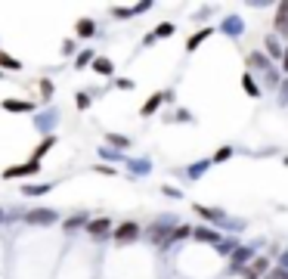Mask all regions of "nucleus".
I'll use <instances>...</instances> for the list:
<instances>
[{
    "label": "nucleus",
    "mask_w": 288,
    "mask_h": 279,
    "mask_svg": "<svg viewBox=\"0 0 288 279\" xmlns=\"http://www.w3.org/2000/svg\"><path fill=\"white\" fill-rule=\"evenodd\" d=\"M25 220H28V223H37V226H44V223L59 220V217H56V211H50V208H34V211L25 214Z\"/></svg>",
    "instance_id": "obj_1"
},
{
    "label": "nucleus",
    "mask_w": 288,
    "mask_h": 279,
    "mask_svg": "<svg viewBox=\"0 0 288 279\" xmlns=\"http://www.w3.org/2000/svg\"><path fill=\"white\" fill-rule=\"evenodd\" d=\"M34 171H37V162H28V165H16V168H10L4 177H7V180H16V177H31Z\"/></svg>",
    "instance_id": "obj_2"
},
{
    "label": "nucleus",
    "mask_w": 288,
    "mask_h": 279,
    "mask_svg": "<svg viewBox=\"0 0 288 279\" xmlns=\"http://www.w3.org/2000/svg\"><path fill=\"white\" fill-rule=\"evenodd\" d=\"M140 233V226L137 223H121L118 230H115V239H118V242H130V239Z\"/></svg>",
    "instance_id": "obj_3"
},
{
    "label": "nucleus",
    "mask_w": 288,
    "mask_h": 279,
    "mask_svg": "<svg viewBox=\"0 0 288 279\" xmlns=\"http://www.w3.org/2000/svg\"><path fill=\"white\" fill-rule=\"evenodd\" d=\"M264 270H267V258H257V261H254V264H251L248 270H245V276H248V279H257V276H260Z\"/></svg>",
    "instance_id": "obj_4"
},
{
    "label": "nucleus",
    "mask_w": 288,
    "mask_h": 279,
    "mask_svg": "<svg viewBox=\"0 0 288 279\" xmlns=\"http://www.w3.org/2000/svg\"><path fill=\"white\" fill-rule=\"evenodd\" d=\"M164 99H168V93H158V96H155V99H149V103H146V106H143V115H152V112H155V109H158V103H164Z\"/></svg>",
    "instance_id": "obj_5"
},
{
    "label": "nucleus",
    "mask_w": 288,
    "mask_h": 279,
    "mask_svg": "<svg viewBox=\"0 0 288 279\" xmlns=\"http://www.w3.org/2000/svg\"><path fill=\"white\" fill-rule=\"evenodd\" d=\"M87 230H90V233H93V236H102V233H106V230H109V220H93V223H90V226H87Z\"/></svg>",
    "instance_id": "obj_6"
},
{
    "label": "nucleus",
    "mask_w": 288,
    "mask_h": 279,
    "mask_svg": "<svg viewBox=\"0 0 288 279\" xmlns=\"http://www.w3.org/2000/svg\"><path fill=\"white\" fill-rule=\"evenodd\" d=\"M93 68H96L99 74H112V62H109V59H96V62H93Z\"/></svg>",
    "instance_id": "obj_7"
},
{
    "label": "nucleus",
    "mask_w": 288,
    "mask_h": 279,
    "mask_svg": "<svg viewBox=\"0 0 288 279\" xmlns=\"http://www.w3.org/2000/svg\"><path fill=\"white\" fill-rule=\"evenodd\" d=\"M77 34H84V37H90V34H93V22H90V19H84V22H81V25H77Z\"/></svg>",
    "instance_id": "obj_8"
},
{
    "label": "nucleus",
    "mask_w": 288,
    "mask_h": 279,
    "mask_svg": "<svg viewBox=\"0 0 288 279\" xmlns=\"http://www.w3.org/2000/svg\"><path fill=\"white\" fill-rule=\"evenodd\" d=\"M242 84H245V90H248L251 96H257V84L251 81V74H245V78H242Z\"/></svg>",
    "instance_id": "obj_9"
},
{
    "label": "nucleus",
    "mask_w": 288,
    "mask_h": 279,
    "mask_svg": "<svg viewBox=\"0 0 288 279\" xmlns=\"http://www.w3.org/2000/svg\"><path fill=\"white\" fill-rule=\"evenodd\" d=\"M106 140H109V143H115V146H130V140H127V137H118V134H109Z\"/></svg>",
    "instance_id": "obj_10"
},
{
    "label": "nucleus",
    "mask_w": 288,
    "mask_h": 279,
    "mask_svg": "<svg viewBox=\"0 0 288 279\" xmlns=\"http://www.w3.org/2000/svg\"><path fill=\"white\" fill-rule=\"evenodd\" d=\"M50 146H53V137H50V140H44V143H40V146H37V152H34V162H37V158H40V155H44V152H47Z\"/></svg>",
    "instance_id": "obj_11"
},
{
    "label": "nucleus",
    "mask_w": 288,
    "mask_h": 279,
    "mask_svg": "<svg viewBox=\"0 0 288 279\" xmlns=\"http://www.w3.org/2000/svg\"><path fill=\"white\" fill-rule=\"evenodd\" d=\"M248 258H251V251H248V248H239V251L232 255V261H235V264H242V261H248Z\"/></svg>",
    "instance_id": "obj_12"
},
{
    "label": "nucleus",
    "mask_w": 288,
    "mask_h": 279,
    "mask_svg": "<svg viewBox=\"0 0 288 279\" xmlns=\"http://www.w3.org/2000/svg\"><path fill=\"white\" fill-rule=\"evenodd\" d=\"M267 53H270V56H273V59H276V56H279V53H282V50H279V44H276V41H273V37H270V41H267Z\"/></svg>",
    "instance_id": "obj_13"
},
{
    "label": "nucleus",
    "mask_w": 288,
    "mask_h": 279,
    "mask_svg": "<svg viewBox=\"0 0 288 279\" xmlns=\"http://www.w3.org/2000/svg\"><path fill=\"white\" fill-rule=\"evenodd\" d=\"M7 109H13V112H28L31 106H28V103H7Z\"/></svg>",
    "instance_id": "obj_14"
},
{
    "label": "nucleus",
    "mask_w": 288,
    "mask_h": 279,
    "mask_svg": "<svg viewBox=\"0 0 288 279\" xmlns=\"http://www.w3.org/2000/svg\"><path fill=\"white\" fill-rule=\"evenodd\" d=\"M195 236H198V239H208V242H217V236H214V233H208V230H198Z\"/></svg>",
    "instance_id": "obj_15"
},
{
    "label": "nucleus",
    "mask_w": 288,
    "mask_h": 279,
    "mask_svg": "<svg viewBox=\"0 0 288 279\" xmlns=\"http://www.w3.org/2000/svg\"><path fill=\"white\" fill-rule=\"evenodd\" d=\"M204 34H208V31H201V34H195V37H192V41H189V50H195V47L204 41Z\"/></svg>",
    "instance_id": "obj_16"
},
{
    "label": "nucleus",
    "mask_w": 288,
    "mask_h": 279,
    "mask_svg": "<svg viewBox=\"0 0 288 279\" xmlns=\"http://www.w3.org/2000/svg\"><path fill=\"white\" fill-rule=\"evenodd\" d=\"M0 65H10V68H19V62H16V59H10V56H0Z\"/></svg>",
    "instance_id": "obj_17"
},
{
    "label": "nucleus",
    "mask_w": 288,
    "mask_h": 279,
    "mask_svg": "<svg viewBox=\"0 0 288 279\" xmlns=\"http://www.w3.org/2000/svg\"><path fill=\"white\" fill-rule=\"evenodd\" d=\"M77 106H81V109H87V106H90V99H87V93H81V96H77Z\"/></svg>",
    "instance_id": "obj_18"
},
{
    "label": "nucleus",
    "mask_w": 288,
    "mask_h": 279,
    "mask_svg": "<svg viewBox=\"0 0 288 279\" xmlns=\"http://www.w3.org/2000/svg\"><path fill=\"white\" fill-rule=\"evenodd\" d=\"M171 31H174V25H161V28H158V34H161V37H168Z\"/></svg>",
    "instance_id": "obj_19"
},
{
    "label": "nucleus",
    "mask_w": 288,
    "mask_h": 279,
    "mask_svg": "<svg viewBox=\"0 0 288 279\" xmlns=\"http://www.w3.org/2000/svg\"><path fill=\"white\" fill-rule=\"evenodd\" d=\"M229 152H232V149H220V152H217L214 158H217V162H223V158H229Z\"/></svg>",
    "instance_id": "obj_20"
},
{
    "label": "nucleus",
    "mask_w": 288,
    "mask_h": 279,
    "mask_svg": "<svg viewBox=\"0 0 288 279\" xmlns=\"http://www.w3.org/2000/svg\"><path fill=\"white\" fill-rule=\"evenodd\" d=\"M279 28H282L285 34H288V16H279Z\"/></svg>",
    "instance_id": "obj_21"
},
{
    "label": "nucleus",
    "mask_w": 288,
    "mask_h": 279,
    "mask_svg": "<svg viewBox=\"0 0 288 279\" xmlns=\"http://www.w3.org/2000/svg\"><path fill=\"white\" fill-rule=\"evenodd\" d=\"M285 68H288V53H285Z\"/></svg>",
    "instance_id": "obj_22"
},
{
    "label": "nucleus",
    "mask_w": 288,
    "mask_h": 279,
    "mask_svg": "<svg viewBox=\"0 0 288 279\" xmlns=\"http://www.w3.org/2000/svg\"><path fill=\"white\" fill-rule=\"evenodd\" d=\"M0 220H4V211H0Z\"/></svg>",
    "instance_id": "obj_23"
},
{
    "label": "nucleus",
    "mask_w": 288,
    "mask_h": 279,
    "mask_svg": "<svg viewBox=\"0 0 288 279\" xmlns=\"http://www.w3.org/2000/svg\"><path fill=\"white\" fill-rule=\"evenodd\" d=\"M285 165H288V158H285Z\"/></svg>",
    "instance_id": "obj_24"
}]
</instances>
